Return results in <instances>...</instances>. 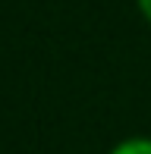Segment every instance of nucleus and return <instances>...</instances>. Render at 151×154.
Here are the masks:
<instances>
[{"label":"nucleus","mask_w":151,"mask_h":154,"mask_svg":"<svg viewBox=\"0 0 151 154\" xmlns=\"http://www.w3.org/2000/svg\"><path fill=\"white\" fill-rule=\"evenodd\" d=\"M107 154H151V138H148V135L123 138V142H116Z\"/></svg>","instance_id":"nucleus-1"},{"label":"nucleus","mask_w":151,"mask_h":154,"mask_svg":"<svg viewBox=\"0 0 151 154\" xmlns=\"http://www.w3.org/2000/svg\"><path fill=\"white\" fill-rule=\"evenodd\" d=\"M135 6H139V13L145 16V22L151 25V0H135Z\"/></svg>","instance_id":"nucleus-2"}]
</instances>
